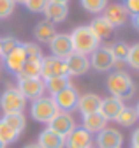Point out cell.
<instances>
[{
  "label": "cell",
  "mask_w": 139,
  "mask_h": 148,
  "mask_svg": "<svg viewBox=\"0 0 139 148\" xmlns=\"http://www.w3.org/2000/svg\"><path fill=\"white\" fill-rule=\"evenodd\" d=\"M106 85H108V90H109L111 97H116L120 101L132 99L134 94H136V86H134L132 78L129 76L127 72H123V71L111 72Z\"/></svg>",
  "instance_id": "obj_1"
},
{
  "label": "cell",
  "mask_w": 139,
  "mask_h": 148,
  "mask_svg": "<svg viewBox=\"0 0 139 148\" xmlns=\"http://www.w3.org/2000/svg\"><path fill=\"white\" fill-rule=\"evenodd\" d=\"M69 35H71V41H72L74 53L84 55V57L92 55L100 44V41L95 37V34L92 32L90 27H78V28L72 30V34H69Z\"/></svg>",
  "instance_id": "obj_2"
},
{
  "label": "cell",
  "mask_w": 139,
  "mask_h": 148,
  "mask_svg": "<svg viewBox=\"0 0 139 148\" xmlns=\"http://www.w3.org/2000/svg\"><path fill=\"white\" fill-rule=\"evenodd\" d=\"M30 113H32V118L37 120V122H42V123H49L53 120L60 111L55 104V101L51 97H39L32 102L30 106Z\"/></svg>",
  "instance_id": "obj_3"
},
{
  "label": "cell",
  "mask_w": 139,
  "mask_h": 148,
  "mask_svg": "<svg viewBox=\"0 0 139 148\" xmlns=\"http://www.w3.org/2000/svg\"><path fill=\"white\" fill-rule=\"evenodd\" d=\"M58 76H71L67 69L65 60L57 58V57H44L41 60V79L46 81L49 78H58Z\"/></svg>",
  "instance_id": "obj_4"
},
{
  "label": "cell",
  "mask_w": 139,
  "mask_h": 148,
  "mask_svg": "<svg viewBox=\"0 0 139 148\" xmlns=\"http://www.w3.org/2000/svg\"><path fill=\"white\" fill-rule=\"evenodd\" d=\"M27 99L20 94L18 88H7L2 95H0V108H2L4 115L9 113H21L25 109Z\"/></svg>",
  "instance_id": "obj_5"
},
{
  "label": "cell",
  "mask_w": 139,
  "mask_h": 148,
  "mask_svg": "<svg viewBox=\"0 0 139 148\" xmlns=\"http://www.w3.org/2000/svg\"><path fill=\"white\" fill-rule=\"evenodd\" d=\"M51 99L55 101V104H57L60 113H71V111H74L78 108L79 94H78V90L74 86H67L62 92H58L57 95H53Z\"/></svg>",
  "instance_id": "obj_6"
},
{
  "label": "cell",
  "mask_w": 139,
  "mask_h": 148,
  "mask_svg": "<svg viewBox=\"0 0 139 148\" xmlns=\"http://www.w3.org/2000/svg\"><path fill=\"white\" fill-rule=\"evenodd\" d=\"M18 90L25 99L35 101L39 97H44L46 86H44V81L41 78H28V79H20Z\"/></svg>",
  "instance_id": "obj_7"
},
{
  "label": "cell",
  "mask_w": 139,
  "mask_h": 148,
  "mask_svg": "<svg viewBox=\"0 0 139 148\" xmlns=\"http://www.w3.org/2000/svg\"><path fill=\"white\" fill-rule=\"evenodd\" d=\"M90 67H93L95 71H109L116 65V60L113 57V53L109 48H97L92 55H90Z\"/></svg>",
  "instance_id": "obj_8"
},
{
  "label": "cell",
  "mask_w": 139,
  "mask_h": 148,
  "mask_svg": "<svg viewBox=\"0 0 139 148\" xmlns=\"http://www.w3.org/2000/svg\"><path fill=\"white\" fill-rule=\"evenodd\" d=\"M49 48H51V55L57 58H62V60H65L71 53H74L72 41H71V35L69 34H57L51 39Z\"/></svg>",
  "instance_id": "obj_9"
},
{
  "label": "cell",
  "mask_w": 139,
  "mask_h": 148,
  "mask_svg": "<svg viewBox=\"0 0 139 148\" xmlns=\"http://www.w3.org/2000/svg\"><path fill=\"white\" fill-rule=\"evenodd\" d=\"M48 129L60 134V136H63V138H67L76 129V123H74V118L71 116V113H58L48 123Z\"/></svg>",
  "instance_id": "obj_10"
},
{
  "label": "cell",
  "mask_w": 139,
  "mask_h": 148,
  "mask_svg": "<svg viewBox=\"0 0 139 148\" xmlns=\"http://www.w3.org/2000/svg\"><path fill=\"white\" fill-rule=\"evenodd\" d=\"M97 145H99V148H121V145H123V136H121V132L116 131V129L106 127L97 134Z\"/></svg>",
  "instance_id": "obj_11"
},
{
  "label": "cell",
  "mask_w": 139,
  "mask_h": 148,
  "mask_svg": "<svg viewBox=\"0 0 139 148\" xmlns=\"http://www.w3.org/2000/svg\"><path fill=\"white\" fill-rule=\"evenodd\" d=\"M90 146H92V134L86 132L83 127H76L65 138V148H90Z\"/></svg>",
  "instance_id": "obj_12"
},
{
  "label": "cell",
  "mask_w": 139,
  "mask_h": 148,
  "mask_svg": "<svg viewBox=\"0 0 139 148\" xmlns=\"http://www.w3.org/2000/svg\"><path fill=\"white\" fill-rule=\"evenodd\" d=\"M42 12L46 16V21L53 23V25L62 23L69 14V5L67 4H58V2H48Z\"/></svg>",
  "instance_id": "obj_13"
},
{
  "label": "cell",
  "mask_w": 139,
  "mask_h": 148,
  "mask_svg": "<svg viewBox=\"0 0 139 148\" xmlns=\"http://www.w3.org/2000/svg\"><path fill=\"white\" fill-rule=\"evenodd\" d=\"M123 108H125V106H123V101H120V99H116V97H108V99H102V101H100L99 113L109 122V120H116L118 113H120Z\"/></svg>",
  "instance_id": "obj_14"
},
{
  "label": "cell",
  "mask_w": 139,
  "mask_h": 148,
  "mask_svg": "<svg viewBox=\"0 0 139 148\" xmlns=\"http://www.w3.org/2000/svg\"><path fill=\"white\" fill-rule=\"evenodd\" d=\"M127 16H129V12L121 4H111V5H108L106 9H104V18L111 23L113 28L123 25L127 21Z\"/></svg>",
  "instance_id": "obj_15"
},
{
  "label": "cell",
  "mask_w": 139,
  "mask_h": 148,
  "mask_svg": "<svg viewBox=\"0 0 139 148\" xmlns=\"http://www.w3.org/2000/svg\"><path fill=\"white\" fill-rule=\"evenodd\" d=\"M5 60V67L11 71V72H14V74H18L20 72V69L23 67V64L27 62V53H25V46L20 42L18 44V48H14L7 57L4 58Z\"/></svg>",
  "instance_id": "obj_16"
},
{
  "label": "cell",
  "mask_w": 139,
  "mask_h": 148,
  "mask_svg": "<svg viewBox=\"0 0 139 148\" xmlns=\"http://www.w3.org/2000/svg\"><path fill=\"white\" fill-rule=\"evenodd\" d=\"M65 64H67L69 74H84L86 71L90 69V60H88V57L79 55V53H71V55L65 58Z\"/></svg>",
  "instance_id": "obj_17"
},
{
  "label": "cell",
  "mask_w": 139,
  "mask_h": 148,
  "mask_svg": "<svg viewBox=\"0 0 139 148\" xmlns=\"http://www.w3.org/2000/svg\"><path fill=\"white\" fill-rule=\"evenodd\" d=\"M100 97L95 95V94H84V95H79V101H78V108L79 113L83 116L90 115V113H97L99 108H100Z\"/></svg>",
  "instance_id": "obj_18"
},
{
  "label": "cell",
  "mask_w": 139,
  "mask_h": 148,
  "mask_svg": "<svg viewBox=\"0 0 139 148\" xmlns=\"http://www.w3.org/2000/svg\"><path fill=\"white\" fill-rule=\"evenodd\" d=\"M37 145H39V148H65V138L49 131V129H44L39 134Z\"/></svg>",
  "instance_id": "obj_19"
},
{
  "label": "cell",
  "mask_w": 139,
  "mask_h": 148,
  "mask_svg": "<svg viewBox=\"0 0 139 148\" xmlns=\"http://www.w3.org/2000/svg\"><path fill=\"white\" fill-rule=\"evenodd\" d=\"M106 123H108V120L104 118L99 111L83 116V129L90 134H99L102 129H106Z\"/></svg>",
  "instance_id": "obj_20"
},
{
  "label": "cell",
  "mask_w": 139,
  "mask_h": 148,
  "mask_svg": "<svg viewBox=\"0 0 139 148\" xmlns=\"http://www.w3.org/2000/svg\"><path fill=\"white\" fill-rule=\"evenodd\" d=\"M88 27L92 28V32L95 34V37H97L99 41L108 39V37L113 34V27H111V23H109L104 16H97V18H95V20H93Z\"/></svg>",
  "instance_id": "obj_21"
},
{
  "label": "cell",
  "mask_w": 139,
  "mask_h": 148,
  "mask_svg": "<svg viewBox=\"0 0 139 148\" xmlns=\"http://www.w3.org/2000/svg\"><path fill=\"white\" fill-rule=\"evenodd\" d=\"M33 35L39 42H51V39L57 35V30H55V25L49 23V21H41L35 25V30H33Z\"/></svg>",
  "instance_id": "obj_22"
},
{
  "label": "cell",
  "mask_w": 139,
  "mask_h": 148,
  "mask_svg": "<svg viewBox=\"0 0 139 148\" xmlns=\"http://www.w3.org/2000/svg\"><path fill=\"white\" fill-rule=\"evenodd\" d=\"M16 76H18V79L41 78V60H27Z\"/></svg>",
  "instance_id": "obj_23"
},
{
  "label": "cell",
  "mask_w": 139,
  "mask_h": 148,
  "mask_svg": "<svg viewBox=\"0 0 139 148\" xmlns=\"http://www.w3.org/2000/svg\"><path fill=\"white\" fill-rule=\"evenodd\" d=\"M44 86L46 90L51 94V97L57 95L58 92H62L63 88L71 86V79H69V76H58V78H49L44 81Z\"/></svg>",
  "instance_id": "obj_24"
},
{
  "label": "cell",
  "mask_w": 139,
  "mask_h": 148,
  "mask_svg": "<svg viewBox=\"0 0 139 148\" xmlns=\"http://www.w3.org/2000/svg\"><path fill=\"white\" fill-rule=\"evenodd\" d=\"M2 120H4L9 127H12L18 134L23 132L25 127H27V118H25L23 113H9V115H4Z\"/></svg>",
  "instance_id": "obj_25"
},
{
  "label": "cell",
  "mask_w": 139,
  "mask_h": 148,
  "mask_svg": "<svg viewBox=\"0 0 139 148\" xmlns=\"http://www.w3.org/2000/svg\"><path fill=\"white\" fill-rule=\"evenodd\" d=\"M114 122H118L120 125H123V127H132V125L137 122V113H136V109L125 106V108L118 113V116H116Z\"/></svg>",
  "instance_id": "obj_26"
},
{
  "label": "cell",
  "mask_w": 139,
  "mask_h": 148,
  "mask_svg": "<svg viewBox=\"0 0 139 148\" xmlns=\"http://www.w3.org/2000/svg\"><path fill=\"white\" fill-rule=\"evenodd\" d=\"M79 4L84 11H88L92 14L104 12V9L108 7V0H79Z\"/></svg>",
  "instance_id": "obj_27"
},
{
  "label": "cell",
  "mask_w": 139,
  "mask_h": 148,
  "mask_svg": "<svg viewBox=\"0 0 139 148\" xmlns=\"http://www.w3.org/2000/svg\"><path fill=\"white\" fill-rule=\"evenodd\" d=\"M18 136L20 134L16 132L12 127H9L4 120H0V141L9 145V143H14L16 139H18Z\"/></svg>",
  "instance_id": "obj_28"
},
{
  "label": "cell",
  "mask_w": 139,
  "mask_h": 148,
  "mask_svg": "<svg viewBox=\"0 0 139 148\" xmlns=\"http://www.w3.org/2000/svg\"><path fill=\"white\" fill-rule=\"evenodd\" d=\"M129 44L127 42H114L109 49H111V53H113V57H114V60L116 62H125V58H127V55H129Z\"/></svg>",
  "instance_id": "obj_29"
},
{
  "label": "cell",
  "mask_w": 139,
  "mask_h": 148,
  "mask_svg": "<svg viewBox=\"0 0 139 148\" xmlns=\"http://www.w3.org/2000/svg\"><path fill=\"white\" fill-rule=\"evenodd\" d=\"M20 41H16L14 37H4V39H0V57H7V55L14 49V48H18Z\"/></svg>",
  "instance_id": "obj_30"
},
{
  "label": "cell",
  "mask_w": 139,
  "mask_h": 148,
  "mask_svg": "<svg viewBox=\"0 0 139 148\" xmlns=\"http://www.w3.org/2000/svg\"><path fill=\"white\" fill-rule=\"evenodd\" d=\"M25 46V53H27V60H42L44 55H42V49L39 48V44H23Z\"/></svg>",
  "instance_id": "obj_31"
},
{
  "label": "cell",
  "mask_w": 139,
  "mask_h": 148,
  "mask_svg": "<svg viewBox=\"0 0 139 148\" xmlns=\"http://www.w3.org/2000/svg\"><path fill=\"white\" fill-rule=\"evenodd\" d=\"M125 62H127L132 69H137V71H139V42L129 48V55H127Z\"/></svg>",
  "instance_id": "obj_32"
},
{
  "label": "cell",
  "mask_w": 139,
  "mask_h": 148,
  "mask_svg": "<svg viewBox=\"0 0 139 148\" xmlns=\"http://www.w3.org/2000/svg\"><path fill=\"white\" fill-rule=\"evenodd\" d=\"M14 0H0V20L9 18L14 11Z\"/></svg>",
  "instance_id": "obj_33"
},
{
  "label": "cell",
  "mask_w": 139,
  "mask_h": 148,
  "mask_svg": "<svg viewBox=\"0 0 139 148\" xmlns=\"http://www.w3.org/2000/svg\"><path fill=\"white\" fill-rule=\"evenodd\" d=\"M46 4H48V0H27V2H25L27 9L32 11V12H42Z\"/></svg>",
  "instance_id": "obj_34"
},
{
  "label": "cell",
  "mask_w": 139,
  "mask_h": 148,
  "mask_svg": "<svg viewBox=\"0 0 139 148\" xmlns=\"http://www.w3.org/2000/svg\"><path fill=\"white\" fill-rule=\"evenodd\" d=\"M121 5H123L127 9V12H130V14H137L139 12V0H123Z\"/></svg>",
  "instance_id": "obj_35"
},
{
  "label": "cell",
  "mask_w": 139,
  "mask_h": 148,
  "mask_svg": "<svg viewBox=\"0 0 139 148\" xmlns=\"http://www.w3.org/2000/svg\"><path fill=\"white\" fill-rule=\"evenodd\" d=\"M132 146L134 148H139V129H137V131H134V134H132Z\"/></svg>",
  "instance_id": "obj_36"
},
{
  "label": "cell",
  "mask_w": 139,
  "mask_h": 148,
  "mask_svg": "<svg viewBox=\"0 0 139 148\" xmlns=\"http://www.w3.org/2000/svg\"><path fill=\"white\" fill-rule=\"evenodd\" d=\"M132 25L136 30H139V12L137 14H132Z\"/></svg>",
  "instance_id": "obj_37"
},
{
  "label": "cell",
  "mask_w": 139,
  "mask_h": 148,
  "mask_svg": "<svg viewBox=\"0 0 139 148\" xmlns=\"http://www.w3.org/2000/svg\"><path fill=\"white\" fill-rule=\"evenodd\" d=\"M48 2H58V4H69V0H48Z\"/></svg>",
  "instance_id": "obj_38"
},
{
  "label": "cell",
  "mask_w": 139,
  "mask_h": 148,
  "mask_svg": "<svg viewBox=\"0 0 139 148\" xmlns=\"http://www.w3.org/2000/svg\"><path fill=\"white\" fill-rule=\"evenodd\" d=\"M25 148H39V145H27Z\"/></svg>",
  "instance_id": "obj_39"
},
{
  "label": "cell",
  "mask_w": 139,
  "mask_h": 148,
  "mask_svg": "<svg viewBox=\"0 0 139 148\" xmlns=\"http://www.w3.org/2000/svg\"><path fill=\"white\" fill-rule=\"evenodd\" d=\"M27 0H14V4H25Z\"/></svg>",
  "instance_id": "obj_40"
},
{
  "label": "cell",
  "mask_w": 139,
  "mask_h": 148,
  "mask_svg": "<svg viewBox=\"0 0 139 148\" xmlns=\"http://www.w3.org/2000/svg\"><path fill=\"white\" fill-rule=\"evenodd\" d=\"M134 109H136V113H137V118H139V102H137V106H136Z\"/></svg>",
  "instance_id": "obj_41"
},
{
  "label": "cell",
  "mask_w": 139,
  "mask_h": 148,
  "mask_svg": "<svg viewBox=\"0 0 139 148\" xmlns=\"http://www.w3.org/2000/svg\"><path fill=\"white\" fill-rule=\"evenodd\" d=\"M0 148H5V143H2V141H0Z\"/></svg>",
  "instance_id": "obj_42"
},
{
  "label": "cell",
  "mask_w": 139,
  "mask_h": 148,
  "mask_svg": "<svg viewBox=\"0 0 139 148\" xmlns=\"http://www.w3.org/2000/svg\"><path fill=\"white\" fill-rule=\"evenodd\" d=\"M132 148H134V146H132Z\"/></svg>",
  "instance_id": "obj_43"
},
{
  "label": "cell",
  "mask_w": 139,
  "mask_h": 148,
  "mask_svg": "<svg viewBox=\"0 0 139 148\" xmlns=\"http://www.w3.org/2000/svg\"><path fill=\"white\" fill-rule=\"evenodd\" d=\"M90 148H92V146H90Z\"/></svg>",
  "instance_id": "obj_44"
}]
</instances>
